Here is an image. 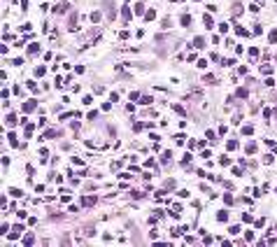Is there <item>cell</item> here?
Instances as JSON below:
<instances>
[{
	"label": "cell",
	"instance_id": "cell-1",
	"mask_svg": "<svg viewBox=\"0 0 277 247\" xmlns=\"http://www.w3.org/2000/svg\"><path fill=\"white\" fill-rule=\"evenodd\" d=\"M35 107H37V103H35V100H26V103H23V112H26V114H28V112H33Z\"/></svg>",
	"mask_w": 277,
	"mask_h": 247
},
{
	"label": "cell",
	"instance_id": "cell-2",
	"mask_svg": "<svg viewBox=\"0 0 277 247\" xmlns=\"http://www.w3.org/2000/svg\"><path fill=\"white\" fill-rule=\"evenodd\" d=\"M68 28H70V30H77V14H75V12L70 14V19H68Z\"/></svg>",
	"mask_w": 277,
	"mask_h": 247
},
{
	"label": "cell",
	"instance_id": "cell-3",
	"mask_svg": "<svg viewBox=\"0 0 277 247\" xmlns=\"http://www.w3.org/2000/svg\"><path fill=\"white\" fill-rule=\"evenodd\" d=\"M28 54H30V56H35V54H40V44H35V42H33V44L28 47Z\"/></svg>",
	"mask_w": 277,
	"mask_h": 247
},
{
	"label": "cell",
	"instance_id": "cell-4",
	"mask_svg": "<svg viewBox=\"0 0 277 247\" xmlns=\"http://www.w3.org/2000/svg\"><path fill=\"white\" fill-rule=\"evenodd\" d=\"M5 124H7V126H14V124H16V114H7L5 117Z\"/></svg>",
	"mask_w": 277,
	"mask_h": 247
},
{
	"label": "cell",
	"instance_id": "cell-5",
	"mask_svg": "<svg viewBox=\"0 0 277 247\" xmlns=\"http://www.w3.org/2000/svg\"><path fill=\"white\" fill-rule=\"evenodd\" d=\"M151 96H140V100H137V103H140V105H151Z\"/></svg>",
	"mask_w": 277,
	"mask_h": 247
},
{
	"label": "cell",
	"instance_id": "cell-6",
	"mask_svg": "<svg viewBox=\"0 0 277 247\" xmlns=\"http://www.w3.org/2000/svg\"><path fill=\"white\" fill-rule=\"evenodd\" d=\"M179 23H182L184 28H189V23H191V16H189V14H184L182 19H179Z\"/></svg>",
	"mask_w": 277,
	"mask_h": 247
},
{
	"label": "cell",
	"instance_id": "cell-7",
	"mask_svg": "<svg viewBox=\"0 0 277 247\" xmlns=\"http://www.w3.org/2000/svg\"><path fill=\"white\" fill-rule=\"evenodd\" d=\"M121 16H124V21H128L130 16H133V12H130L128 7H124V9H121Z\"/></svg>",
	"mask_w": 277,
	"mask_h": 247
},
{
	"label": "cell",
	"instance_id": "cell-8",
	"mask_svg": "<svg viewBox=\"0 0 277 247\" xmlns=\"http://www.w3.org/2000/svg\"><path fill=\"white\" fill-rule=\"evenodd\" d=\"M268 40H270V44H277V28H275V30H270Z\"/></svg>",
	"mask_w": 277,
	"mask_h": 247
},
{
	"label": "cell",
	"instance_id": "cell-9",
	"mask_svg": "<svg viewBox=\"0 0 277 247\" xmlns=\"http://www.w3.org/2000/svg\"><path fill=\"white\" fill-rule=\"evenodd\" d=\"M193 47H196V49H203V47H205V40H203V38H196V40H193Z\"/></svg>",
	"mask_w": 277,
	"mask_h": 247
},
{
	"label": "cell",
	"instance_id": "cell-10",
	"mask_svg": "<svg viewBox=\"0 0 277 247\" xmlns=\"http://www.w3.org/2000/svg\"><path fill=\"white\" fill-rule=\"evenodd\" d=\"M228 219V212H226V210H221V212L217 215V221H226Z\"/></svg>",
	"mask_w": 277,
	"mask_h": 247
},
{
	"label": "cell",
	"instance_id": "cell-11",
	"mask_svg": "<svg viewBox=\"0 0 277 247\" xmlns=\"http://www.w3.org/2000/svg\"><path fill=\"white\" fill-rule=\"evenodd\" d=\"M135 14H145V3H137L135 5Z\"/></svg>",
	"mask_w": 277,
	"mask_h": 247
},
{
	"label": "cell",
	"instance_id": "cell-12",
	"mask_svg": "<svg viewBox=\"0 0 277 247\" xmlns=\"http://www.w3.org/2000/svg\"><path fill=\"white\" fill-rule=\"evenodd\" d=\"M203 21H205V26H207V28H212V16H210V14H205V16H203Z\"/></svg>",
	"mask_w": 277,
	"mask_h": 247
},
{
	"label": "cell",
	"instance_id": "cell-13",
	"mask_svg": "<svg viewBox=\"0 0 277 247\" xmlns=\"http://www.w3.org/2000/svg\"><path fill=\"white\" fill-rule=\"evenodd\" d=\"M9 193H12V196H14V198H21V196H23V191H21V189H12Z\"/></svg>",
	"mask_w": 277,
	"mask_h": 247
},
{
	"label": "cell",
	"instance_id": "cell-14",
	"mask_svg": "<svg viewBox=\"0 0 277 247\" xmlns=\"http://www.w3.org/2000/svg\"><path fill=\"white\" fill-rule=\"evenodd\" d=\"M154 16H156V12H154V9H147V14H145V19H147V21H151V19H154Z\"/></svg>",
	"mask_w": 277,
	"mask_h": 247
},
{
	"label": "cell",
	"instance_id": "cell-15",
	"mask_svg": "<svg viewBox=\"0 0 277 247\" xmlns=\"http://www.w3.org/2000/svg\"><path fill=\"white\" fill-rule=\"evenodd\" d=\"M82 203H84V205H93V203H96V198H93V196H86Z\"/></svg>",
	"mask_w": 277,
	"mask_h": 247
},
{
	"label": "cell",
	"instance_id": "cell-16",
	"mask_svg": "<svg viewBox=\"0 0 277 247\" xmlns=\"http://www.w3.org/2000/svg\"><path fill=\"white\" fill-rule=\"evenodd\" d=\"M68 9H70V5H68V3H63V5L56 7V12H68Z\"/></svg>",
	"mask_w": 277,
	"mask_h": 247
},
{
	"label": "cell",
	"instance_id": "cell-17",
	"mask_svg": "<svg viewBox=\"0 0 277 247\" xmlns=\"http://www.w3.org/2000/svg\"><path fill=\"white\" fill-rule=\"evenodd\" d=\"M191 163V154H184V158H182V166H189Z\"/></svg>",
	"mask_w": 277,
	"mask_h": 247
},
{
	"label": "cell",
	"instance_id": "cell-18",
	"mask_svg": "<svg viewBox=\"0 0 277 247\" xmlns=\"http://www.w3.org/2000/svg\"><path fill=\"white\" fill-rule=\"evenodd\" d=\"M254 152H256V142H249L247 145V154H254Z\"/></svg>",
	"mask_w": 277,
	"mask_h": 247
},
{
	"label": "cell",
	"instance_id": "cell-19",
	"mask_svg": "<svg viewBox=\"0 0 277 247\" xmlns=\"http://www.w3.org/2000/svg\"><path fill=\"white\" fill-rule=\"evenodd\" d=\"M235 33H238V35H242V38H247V35H249L245 28H238V26H235Z\"/></svg>",
	"mask_w": 277,
	"mask_h": 247
},
{
	"label": "cell",
	"instance_id": "cell-20",
	"mask_svg": "<svg viewBox=\"0 0 277 247\" xmlns=\"http://www.w3.org/2000/svg\"><path fill=\"white\" fill-rule=\"evenodd\" d=\"M91 21H93V23L100 21V12H93V14H91Z\"/></svg>",
	"mask_w": 277,
	"mask_h": 247
},
{
	"label": "cell",
	"instance_id": "cell-21",
	"mask_svg": "<svg viewBox=\"0 0 277 247\" xmlns=\"http://www.w3.org/2000/svg\"><path fill=\"white\" fill-rule=\"evenodd\" d=\"M249 56H252V58H258V49H256V47L249 49Z\"/></svg>",
	"mask_w": 277,
	"mask_h": 247
},
{
	"label": "cell",
	"instance_id": "cell-22",
	"mask_svg": "<svg viewBox=\"0 0 277 247\" xmlns=\"http://www.w3.org/2000/svg\"><path fill=\"white\" fill-rule=\"evenodd\" d=\"M249 93H247V89H238V98H247Z\"/></svg>",
	"mask_w": 277,
	"mask_h": 247
},
{
	"label": "cell",
	"instance_id": "cell-23",
	"mask_svg": "<svg viewBox=\"0 0 277 247\" xmlns=\"http://www.w3.org/2000/svg\"><path fill=\"white\" fill-rule=\"evenodd\" d=\"M145 126H147V124H142V121H137V124H135V126H133V128H135V131H137V133H140V131H142V128H145Z\"/></svg>",
	"mask_w": 277,
	"mask_h": 247
},
{
	"label": "cell",
	"instance_id": "cell-24",
	"mask_svg": "<svg viewBox=\"0 0 277 247\" xmlns=\"http://www.w3.org/2000/svg\"><path fill=\"white\" fill-rule=\"evenodd\" d=\"M258 7H261V3H252L249 5V12H258Z\"/></svg>",
	"mask_w": 277,
	"mask_h": 247
},
{
	"label": "cell",
	"instance_id": "cell-25",
	"mask_svg": "<svg viewBox=\"0 0 277 247\" xmlns=\"http://www.w3.org/2000/svg\"><path fill=\"white\" fill-rule=\"evenodd\" d=\"M242 133H245V135H252V133H254V126H245V128H242Z\"/></svg>",
	"mask_w": 277,
	"mask_h": 247
},
{
	"label": "cell",
	"instance_id": "cell-26",
	"mask_svg": "<svg viewBox=\"0 0 277 247\" xmlns=\"http://www.w3.org/2000/svg\"><path fill=\"white\" fill-rule=\"evenodd\" d=\"M33 242H35V238H33V236H26V238H23V245H33Z\"/></svg>",
	"mask_w": 277,
	"mask_h": 247
},
{
	"label": "cell",
	"instance_id": "cell-27",
	"mask_svg": "<svg viewBox=\"0 0 277 247\" xmlns=\"http://www.w3.org/2000/svg\"><path fill=\"white\" fill-rule=\"evenodd\" d=\"M219 163H221V166H228V163H231V158H228V156H221V158H219Z\"/></svg>",
	"mask_w": 277,
	"mask_h": 247
},
{
	"label": "cell",
	"instance_id": "cell-28",
	"mask_svg": "<svg viewBox=\"0 0 277 247\" xmlns=\"http://www.w3.org/2000/svg\"><path fill=\"white\" fill-rule=\"evenodd\" d=\"M261 72H266V75H270V72H272V65H263V68H261Z\"/></svg>",
	"mask_w": 277,
	"mask_h": 247
},
{
	"label": "cell",
	"instance_id": "cell-29",
	"mask_svg": "<svg viewBox=\"0 0 277 247\" xmlns=\"http://www.w3.org/2000/svg\"><path fill=\"white\" fill-rule=\"evenodd\" d=\"M228 149H238V140H228Z\"/></svg>",
	"mask_w": 277,
	"mask_h": 247
},
{
	"label": "cell",
	"instance_id": "cell-30",
	"mask_svg": "<svg viewBox=\"0 0 277 247\" xmlns=\"http://www.w3.org/2000/svg\"><path fill=\"white\" fill-rule=\"evenodd\" d=\"M35 75H37V77H42V75H44V65H40V68L35 70Z\"/></svg>",
	"mask_w": 277,
	"mask_h": 247
},
{
	"label": "cell",
	"instance_id": "cell-31",
	"mask_svg": "<svg viewBox=\"0 0 277 247\" xmlns=\"http://www.w3.org/2000/svg\"><path fill=\"white\" fill-rule=\"evenodd\" d=\"M175 112H177V114H182V117H184V107H182V105H175Z\"/></svg>",
	"mask_w": 277,
	"mask_h": 247
},
{
	"label": "cell",
	"instance_id": "cell-32",
	"mask_svg": "<svg viewBox=\"0 0 277 247\" xmlns=\"http://www.w3.org/2000/svg\"><path fill=\"white\" fill-rule=\"evenodd\" d=\"M198 68H207V61H203V58H198V63H196Z\"/></svg>",
	"mask_w": 277,
	"mask_h": 247
},
{
	"label": "cell",
	"instance_id": "cell-33",
	"mask_svg": "<svg viewBox=\"0 0 277 247\" xmlns=\"http://www.w3.org/2000/svg\"><path fill=\"white\" fill-rule=\"evenodd\" d=\"M21 9H28V0H21Z\"/></svg>",
	"mask_w": 277,
	"mask_h": 247
},
{
	"label": "cell",
	"instance_id": "cell-34",
	"mask_svg": "<svg viewBox=\"0 0 277 247\" xmlns=\"http://www.w3.org/2000/svg\"><path fill=\"white\" fill-rule=\"evenodd\" d=\"M275 117H277V110H275Z\"/></svg>",
	"mask_w": 277,
	"mask_h": 247
}]
</instances>
